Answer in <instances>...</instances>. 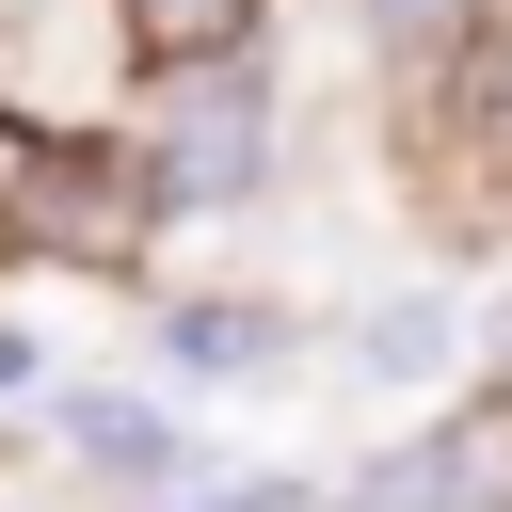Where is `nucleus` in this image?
Wrapping results in <instances>:
<instances>
[{
	"instance_id": "nucleus-5",
	"label": "nucleus",
	"mask_w": 512,
	"mask_h": 512,
	"mask_svg": "<svg viewBox=\"0 0 512 512\" xmlns=\"http://www.w3.org/2000/svg\"><path fill=\"white\" fill-rule=\"evenodd\" d=\"M336 368L416 432V400L464 368V304H448V288H368V304H352V336H336Z\"/></svg>"
},
{
	"instance_id": "nucleus-3",
	"label": "nucleus",
	"mask_w": 512,
	"mask_h": 512,
	"mask_svg": "<svg viewBox=\"0 0 512 512\" xmlns=\"http://www.w3.org/2000/svg\"><path fill=\"white\" fill-rule=\"evenodd\" d=\"M48 432H64V464H80L112 512H176V496L208 480V448H192V416H176L160 384H48Z\"/></svg>"
},
{
	"instance_id": "nucleus-8",
	"label": "nucleus",
	"mask_w": 512,
	"mask_h": 512,
	"mask_svg": "<svg viewBox=\"0 0 512 512\" xmlns=\"http://www.w3.org/2000/svg\"><path fill=\"white\" fill-rule=\"evenodd\" d=\"M352 48H368L384 80H432V64L480 48V0H352Z\"/></svg>"
},
{
	"instance_id": "nucleus-2",
	"label": "nucleus",
	"mask_w": 512,
	"mask_h": 512,
	"mask_svg": "<svg viewBox=\"0 0 512 512\" xmlns=\"http://www.w3.org/2000/svg\"><path fill=\"white\" fill-rule=\"evenodd\" d=\"M128 224H144V192H128L112 128H80V112H0V240H16V256H128Z\"/></svg>"
},
{
	"instance_id": "nucleus-1",
	"label": "nucleus",
	"mask_w": 512,
	"mask_h": 512,
	"mask_svg": "<svg viewBox=\"0 0 512 512\" xmlns=\"http://www.w3.org/2000/svg\"><path fill=\"white\" fill-rule=\"evenodd\" d=\"M144 224H208V208H256L272 176V64H192V80H144V128H112Z\"/></svg>"
},
{
	"instance_id": "nucleus-11",
	"label": "nucleus",
	"mask_w": 512,
	"mask_h": 512,
	"mask_svg": "<svg viewBox=\"0 0 512 512\" xmlns=\"http://www.w3.org/2000/svg\"><path fill=\"white\" fill-rule=\"evenodd\" d=\"M496 512H512V496H496Z\"/></svg>"
},
{
	"instance_id": "nucleus-4",
	"label": "nucleus",
	"mask_w": 512,
	"mask_h": 512,
	"mask_svg": "<svg viewBox=\"0 0 512 512\" xmlns=\"http://www.w3.org/2000/svg\"><path fill=\"white\" fill-rule=\"evenodd\" d=\"M496 496H512V400L416 416V432H384L352 480H320V512H496Z\"/></svg>"
},
{
	"instance_id": "nucleus-10",
	"label": "nucleus",
	"mask_w": 512,
	"mask_h": 512,
	"mask_svg": "<svg viewBox=\"0 0 512 512\" xmlns=\"http://www.w3.org/2000/svg\"><path fill=\"white\" fill-rule=\"evenodd\" d=\"M16 400H48V336H32V320H0V416H16Z\"/></svg>"
},
{
	"instance_id": "nucleus-7",
	"label": "nucleus",
	"mask_w": 512,
	"mask_h": 512,
	"mask_svg": "<svg viewBox=\"0 0 512 512\" xmlns=\"http://www.w3.org/2000/svg\"><path fill=\"white\" fill-rule=\"evenodd\" d=\"M160 352L208 368V384H272L288 368V304H240V288L224 304H160Z\"/></svg>"
},
{
	"instance_id": "nucleus-6",
	"label": "nucleus",
	"mask_w": 512,
	"mask_h": 512,
	"mask_svg": "<svg viewBox=\"0 0 512 512\" xmlns=\"http://www.w3.org/2000/svg\"><path fill=\"white\" fill-rule=\"evenodd\" d=\"M96 16H112V64H144V80H192V64L256 48V0H96Z\"/></svg>"
},
{
	"instance_id": "nucleus-9",
	"label": "nucleus",
	"mask_w": 512,
	"mask_h": 512,
	"mask_svg": "<svg viewBox=\"0 0 512 512\" xmlns=\"http://www.w3.org/2000/svg\"><path fill=\"white\" fill-rule=\"evenodd\" d=\"M176 512H320V480L304 464H256V480H192Z\"/></svg>"
}]
</instances>
